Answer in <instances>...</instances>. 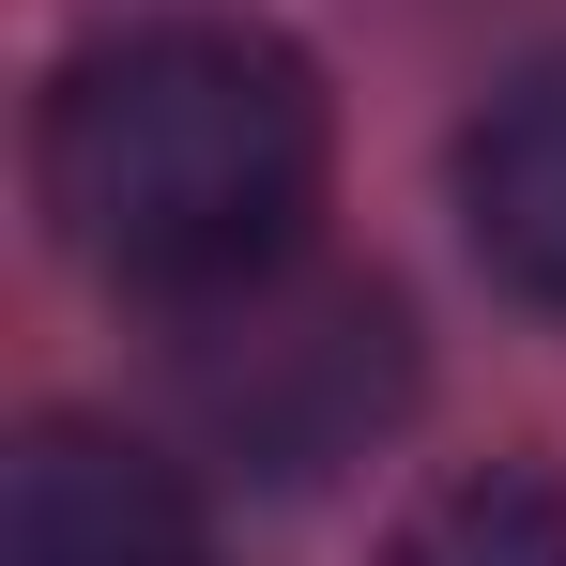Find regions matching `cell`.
Instances as JSON below:
<instances>
[{
  "label": "cell",
  "mask_w": 566,
  "mask_h": 566,
  "mask_svg": "<svg viewBox=\"0 0 566 566\" xmlns=\"http://www.w3.org/2000/svg\"><path fill=\"white\" fill-rule=\"evenodd\" d=\"M0 566H214V536H199V490L154 444L46 413L0 474Z\"/></svg>",
  "instance_id": "3957f363"
},
{
  "label": "cell",
  "mask_w": 566,
  "mask_h": 566,
  "mask_svg": "<svg viewBox=\"0 0 566 566\" xmlns=\"http://www.w3.org/2000/svg\"><path fill=\"white\" fill-rule=\"evenodd\" d=\"M322 138L337 123H322V77L291 31L154 0V15H107L93 46H62L46 123H31V185L107 291L214 306L306 245Z\"/></svg>",
  "instance_id": "6da1fadb"
},
{
  "label": "cell",
  "mask_w": 566,
  "mask_h": 566,
  "mask_svg": "<svg viewBox=\"0 0 566 566\" xmlns=\"http://www.w3.org/2000/svg\"><path fill=\"white\" fill-rule=\"evenodd\" d=\"M460 230H474V261L521 291L536 322H566V46L521 62L505 93L474 107V138H460Z\"/></svg>",
  "instance_id": "277c9868"
},
{
  "label": "cell",
  "mask_w": 566,
  "mask_h": 566,
  "mask_svg": "<svg viewBox=\"0 0 566 566\" xmlns=\"http://www.w3.org/2000/svg\"><path fill=\"white\" fill-rule=\"evenodd\" d=\"M382 566H566V490L521 474V460H490V474H460V490H429Z\"/></svg>",
  "instance_id": "5b68a950"
},
{
  "label": "cell",
  "mask_w": 566,
  "mask_h": 566,
  "mask_svg": "<svg viewBox=\"0 0 566 566\" xmlns=\"http://www.w3.org/2000/svg\"><path fill=\"white\" fill-rule=\"evenodd\" d=\"M185 322H199L185 337V413L214 429V460L276 474V490L368 460L382 429L413 413V322H398V291H368V276L276 261V276L185 306Z\"/></svg>",
  "instance_id": "7a4b0ae2"
}]
</instances>
